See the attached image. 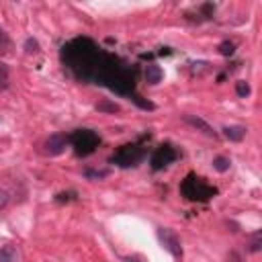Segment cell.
<instances>
[{
  "label": "cell",
  "mask_w": 262,
  "mask_h": 262,
  "mask_svg": "<svg viewBox=\"0 0 262 262\" xmlns=\"http://www.w3.org/2000/svg\"><path fill=\"white\" fill-rule=\"evenodd\" d=\"M176 158H178V154H176L174 147H170V145H160V147L154 151V156H151V168H154V170H160V168L172 164Z\"/></svg>",
  "instance_id": "5"
},
{
  "label": "cell",
  "mask_w": 262,
  "mask_h": 262,
  "mask_svg": "<svg viewBox=\"0 0 262 262\" xmlns=\"http://www.w3.org/2000/svg\"><path fill=\"white\" fill-rule=\"evenodd\" d=\"M0 262H18V252L14 246L6 244L0 248Z\"/></svg>",
  "instance_id": "10"
},
{
  "label": "cell",
  "mask_w": 262,
  "mask_h": 262,
  "mask_svg": "<svg viewBox=\"0 0 262 262\" xmlns=\"http://www.w3.org/2000/svg\"><path fill=\"white\" fill-rule=\"evenodd\" d=\"M233 51H235V45H233L231 41H223V43L219 45V53L225 55V57H227V55H233Z\"/></svg>",
  "instance_id": "16"
},
{
  "label": "cell",
  "mask_w": 262,
  "mask_h": 262,
  "mask_svg": "<svg viewBox=\"0 0 262 262\" xmlns=\"http://www.w3.org/2000/svg\"><path fill=\"white\" fill-rule=\"evenodd\" d=\"M125 262H141V260H137V258H125Z\"/></svg>",
  "instance_id": "20"
},
{
  "label": "cell",
  "mask_w": 262,
  "mask_h": 262,
  "mask_svg": "<svg viewBox=\"0 0 262 262\" xmlns=\"http://www.w3.org/2000/svg\"><path fill=\"white\" fill-rule=\"evenodd\" d=\"M25 51H27V53H37V51H39V43L29 37V39L25 41Z\"/></svg>",
  "instance_id": "18"
},
{
  "label": "cell",
  "mask_w": 262,
  "mask_h": 262,
  "mask_svg": "<svg viewBox=\"0 0 262 262\" xmlns=\"http://www.w3.org/2000/svg\"><path fill=\"white\" fill-rule=\"evenodd\" d=\"M182 192L186 194V199L190 201H207L215 194V188L207 186L201 178H194V176H188L182 184Z\"/></svg>",
  "instance_id": "2"
},
{
  "label": "cell",
  "mask_w": 262,
  "mask_h": 262,
  "mask_svg": "<svg viewBox=\"0 0 262 262\" xmlns=\"http://www.w3.org/2000/svg\"><path fill=\"white\" fill-rule=\"evenodd\" d=\"M260 248H262V233H260V231H256V233L252 235L250 244H248V250L256 254V252H260Z\"/></svg>",
  "instance_id": "13"
},
{
  "label": "cell",
  "mask_w": 262,
  "mask_h": 262,
  "mask_svg": "<svg viewBox=\"0 0 262 262\" xmlns=\"http://www.w3.org/2000/svg\"><path fill=\"white\" fill-rule=\"evenodd\" d=\"M229 166H231V162H229V158H225V156H217V158L213 160V168H215L217 172H227Z\"/></svg>",
  "instance_id": "11"
},
{
  "label": "cell",
  "mask_w": 262,
  "mask_h": 262,
  "mask_svg": "<svg viewBox=\"0 0 262 262\" xmlns=\"http://www.w3.org/2000/svg\"><path fill=\"white\" fill-rule=\"evenodd\" d=\"M8 47H10V39H8L6 31L0 27V53H6V51H8Z\"/></svg>",
  "instance_id": "17"
},
{
  "label": "cell",
  "mask_w": 262,
  "mask_h": 262,
  "mask_svg": "<svg viewBox=\"0 0 262 262\" xmlns=\"http://www.w3.org/2000/svg\"><path fill=\"white\" fill-rule=\"evenodd\" d=\"M10 84V74H8V66L0 61V90H6Z\"/></svg>",
  "instance_id": "12"
},
{
  "label": "cell",
  "mask_w": 262,
  "mask_h": 262,
  "mask_svg": "<svg viewBox=\"0 0 262 262\" xmlns=\"http://www.w3.org/2000/svg\"><path fill=\"white\" fill-rule=\"evenodd\" d=\"M162 78H164V72H162L160 66H156V63L145 66V80H147V84H160Z\"/></svg>",
  "instance_id": "9"
},
{
  "label": "cell",
  "mask_w": 262,
  "mask_h": 262,
  "mask_svg": "<svg viewBox=\"0 0 262 262\" xmlns=\"http://www.w3.org/2000/svg\"><path fill=\"white\" fill-rule=\"evenodd\" d=\"M8 199H10L8 192H6L4 188H0V209H4V207L8 205Z\"/></svg>",
  "instance_id": "19"
},
{
  "label": "cell",
  "mask_w": 262,
  "mask_h": 262,
  "mask_svg": "<svg viewBox=\"0 0 262 262\" xmlns=\"http://www.w3.org/2000/svg\"><path fill=\"white\" fill-rule=\"evenodd\" d=\"M184 119V123H188L190 127H194L196 131H201V133H205L207 137H215L217 135V131L205 121V119H201V117H196V115H184L182 117Z\"/></svg>",
  "instance_id": "7"
},
{
  "label": "cell",
  "mask_w": 262,
  "mask_h": 262,
  "mask_svg": "<svg viewBox=\"0 0 262 262\" xmlns=\"http://www.w3.org/2000/svg\"><path fill=\"white\" fill-rule=\"evenodd\" d=\"M221 131H223V137L229 139V141H242L246 137V133H248V129L242 127V125H227Z\"/></svg>",
  "instance_id": "8"
},
{
  "label": "cell",
  "mask_w": 262,
  "mask_h": 262,
  "mask_svg": "<svg viewBox=\"0 0 262 262\" xmlns=\"http://www.w3.org/2000/svg\"><path fill=\"white\" fill-rule=\"evenodd\" d=\"M158 237H160L162 246H164V248H166L174 258H180V256H182L180 237H178L172 229H168V227H160V229H158Z\"/></svg>",
  "instance_id": "4"
},
{
  "label": "cell",
  "mask_w": 262,
  "mask_h": 262,
  "mask_svg": "<svg viewBox=\"0 0 262 262\" xmlns=\"http://www.w3.org/2000/svg\"><path fill=\"white\" fill-rule=\"evenodd\" d=\"M235 92H237V96L246 98V96L250 94V84H248L246 80H239V82H235Z\"/></svg>",
  "instance_id": "15"
},
{
  "label": "cell",
  "mask_w": 262,
  "mask_h": 262,
  "mask_svg": "<svg viewBox=\"0 0 262 262\" xmlns=\"http://www.w3.org/2000/svg\"><path fill=\"white\" fill-rule=\"evenodd\" d=\"M68 141H70V137H68L66 133H53V135H49V137L45 139V151H47L49 156H59V154L66 149Z\"/></svg>",
  "instance_id": "6"
},
{
  "label": "cell",
  "mask_w": 262,
  "mask_h": 262,
  "mask_svg": "<svg viewBox=\"0 0 262 262\" xmlns=\"http://www.w3.org/2000/svg\"><path fill=\"white\" fill-rule=\"evenodd\" d=\"M139 160H141V149H139L137 145H123V147L113 156V162H117V164L123 166V168L135 166Z\"/></svg>",
  "instance_id": "3"
},
{
  "label": "cell",
  "mask_w": 262,
  "mask_h": 262,
  "mask_svg": "<svg viewBox=\"0 0 262 262\" xmlns=\"http://www.w3.org/2000/svg\"><path fill=\"white\" fill-rule=\"evenodd\" d=\"M70 141H72V145H74L78 156H88L98 145V135L94 131H90V129H78V131L72 133Z\"/></svg>",
  "instance_id": "1"
},
{
  "label": "cell",
  "mask_w": 262,
  "mask_h": 262,
  "mask_svg": "<svg viewBox=\"0 0 262 262\" xmlns=\"http://www.w3.org/2000/svg\"><path fill=\"white\" fill-rule=\"evenodd\" d=\"M96 111H106V113H119V104L111 100H102L96 104Z\"/></svg>",
  "instance_id": "14"
}]
</instances>
